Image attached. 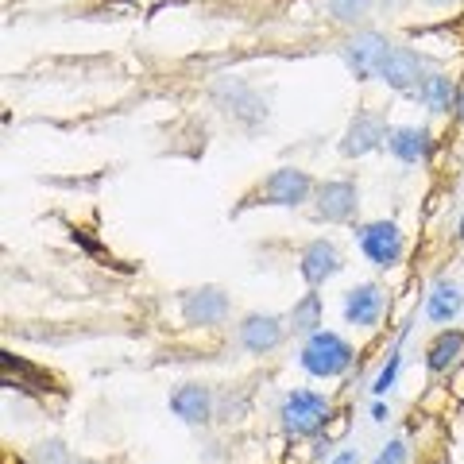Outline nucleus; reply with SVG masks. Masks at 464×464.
I'll list each match as a JSON object with an SVG mask.
<instances>
[{
	"label": "nucleus",
	"mask_w": 464,
	"mask_h": 464,
	"mask_svg": "<svg viewBox=\"0 0 464 464\" xmlns=\"http://www.w3.org/2000/svg\"><path fill=\"white\" fill-rule=\"evenodd\" d=\"M426 78V58L418 54L414 47H391V54L383 58V66H380V82L387 85V90H395V93H411L418 82Z\"/></svg>",
	"instance_id": "f8f14e48"
},
{
	"label": "nucleus",
	"mask_w": 464,
	"mask_h": 464,
	"mask_svg": "<svg viewBox=\"0 0 464 464\" xmlns=\"http://www.w3.org/2000/svg\"><path fill=\"white\" fill-rule=\"evenodd\" d=\"M372 8H375V0H325V12H329V20L348 24V27H356V24H368Z\"/></svg>",
	"instance_id": "aec40b11"
},
{
	"label": "nucleus",
	"mask_w": 464,
	"mask_h": 464,
	"mask_svg": "<svg viewBox=\"0 0 464 464\" xmlns=\"http://www.w3.org/2000/svg\"><path fill=\"white\" fill-rule=\"evenodd\" d=\"M170 414L179 418L182 426H209L213 422V391L206 383H182L170 391Z\"/></svg>",
	"instance_id": "4468645a"
},
{
	"label": "nucleus",
	"mask_w": 464,
	"mask_h": 464,
	"mask_svg": "<svg viewBox=\"0 0 464 464\" xmlns=\"http://www.w3.org/2000/svg\"><path fill=\"white\" fill-rule=\"evenodd\" d=\"M457 240L464 244V209H460V221H457Z\"/></svg>",
	"instance_id": "bb28decb"
},
{
	"label": "nucleus",
	"mask_w": 464,
	"mask_h": 464,
	"mask_svg": "<svg viewBox=\"0 0 464 464\" xmlns=\"http://www.w3.org/2000/svg\"><path fill=\"white\" fill-rule=\"evenodd\" d=\"M402 5H406V0H383V8H387V12H395V8H402Z\"/></svg>",
	"instance_id": "a878e982"
},
{
	"label": "nucleus",
	"mask_w": 464,
	"mask_h": 464,
	"mask_svg": "<svg viewBox=\"0 0 464 464\" xmlns=\"http://www.w3.org/2000/svg\"><path fill=\"white\" fill-rule=\"evenodd\" d=\"M286 325L302 341H306L310 333L325 329V302H322V295H317V290H306L302 298H295V306H290V314H286Z\"/></svg>",
	"instance_id": "a211bd4d"
},
{
	"label": "nucleus",
	"mask_w": 464,
	"mask_h": 464,
	"mask_svg": "<svg viewBox=\"0 0 464 464\" xmlns=\"http://www.w3.org/2000/svg\"><path fill=\"white\" fill-rule=\"evenodd\" d=\"M360 213V186L353 179H325L314 190V217L325 225H353Z\"/></svg>",
	"instance_id": "6e6552de"
},
{
	"label": "nucleus",
	"mask_w": 464,
	"mask_h": 464,
	"mask_svg": "<svg viewBox=\"0 0 464 464\" xmlns=\"http://www.w3.org/2000/svg\"><path fill=\"white\" fill-rule=\"evenodd\" d=\"M286 337H290V325L279 314H248L237 325V344L248 356H271Z\"/></svg>",
	"instance_id": "9b49d317"
},
{
	"label": "nucleus",
	"mask_w": 464,
	"mask_h": 464,
	"mask_svg": "<svg viewBox=\"0 0 464 464\" xmlns=\"http://www.w3.org/2000/svg\"><path fill=\"white\" fill-rule=\"evenodd\" d=\"M457 121L464 124V90H460V97H457Z\"/></svg>",
	"instance_id": "393cba45"
},
{
	"label": "nucleus",
	"mask_w": 464,
	"mask_h": 464,
	"mask_svg": "<svg viewBox=\"0 0 464 464\" xmlns=\"http://www.w3.org/2000/svg\"><path fill=\"white\" fill-rule=\"evenodd\" d=\"M433 148H438V140H433L426 124H399V128H391V136H387V151L395 155L402 167L430 163Z\"/></svg>",
	"instance_id": "ddd939ff"
},
{
	"label": "nucleus",
	"mask_w": 464,
	"mask_h": 464,
	"mask_svg": "<svg viewBox=\"0 0 464 464\" xmlns=\"http://www.w3.org/2000/svg\"><path fill=\"white\" fill-rule=\"evenodd\" d=\"M368 464H411V445H406V438H391Z\"/></svg>",
	"instance_id": "412c9836"
},
{
	"label": "nucleus",
	"mask_w": 464,
	"mask_h": 464,
	"mask_svg": "<svg viewBox=\"0 0 464 464\" xmlns=\"http://www.w3.org/2000/svg\"><path fill=\"white\" fill-rule=\"evenodd\" d=\"M387 136H391V124H387V112L380 109H356V116L348 121L344 128V136H341V155L344 159H364L372 151H380L387 148Z\"/></svg>",
	"instance_id": "423d86ee"
},
{
	"label": "nucleus",
	"mask_w": 464,
	"mask_h": 464,
	"mask_svg": "<svg viewBox=\"0 0 464 464\" xmlns=\"http://www.w3.org/2000/svg\"><path fill=\"white\" fill-rule=\"evenodd\" d=\"M387 418H391V406L383 399H375L372 402V422H387Z\"/></svg>",
	"instance_id": "5701e85b"
},
{
	"label": "nucleus",
	"mask_w": 464,
	"mask_h": 464,
	"mask_svg": "<svg viewBox=\"0 0 464 464\" xmlns=\"http://www.w3.org/2000/svg\"><path fill=\"white\" fill-rule=\"evenodd\" d=\"M426 5H433V8H449V5H460V0H426Z\"/></svg>",
	"instance_id": "b1692460"
},
{
	"label": "nucleus",
	"mask_w": 464,
	"mask_h": 464,
	"mask_svg": "<svg viewBox=\"0 0 464 464\" xmlns=\"http://www.w3.org/2000/svg\"><path fill=\"white\" fill-rule=\"evenodd\" d=\"M391 47H395V43L387 35L372 32V27H360V32H353L341 43V58L356 82H380V66L391 54Z\"/></svg>",
	"instance_id": "39448f33"
},
{
	"label": "nucleus",
	"mask_w": 464,
	"mask_h": 464,
	"mask_svg": "<svg viewBox=\"0 0 464 464\" xmlns=\"http://www.w3.org/2000/svg\"><path fill=\"white\" fill-rule=\"evenodd\" d=\"M353 364H356V348L348 344L337 329H317L298 348V368L306 372L310 380H341Z\"/></svg>",
	"instance_id": "f03ea898"
},
{
	"label": "nucleus",
	"mask_w": 464,
	"mask_h": 464,
	"mask_svg": "<svg viewBox=\"0 0 464 464\" xmlns=\"http://www.w3.org/2000/svg\"><path fill=\"white\" fill-rule=\"evenodd\" d=\"M406 333H411V322H402L399 337H395V344H391V353H387V360H383V368L375 372V380H372V395H375V399H383L387 391L399 383V372H402V341H406Z\"/></svg>",
	"instance_id": "6ab92c4d"
},
{
	"label": "nucleus",
	"mask_w": 464,
	"mask_h": 464,
	"mask_svg": "<svg viewBox=\"0 0 464 464\" xmlns=\"http://www.w3.org/2000/svg\"><path fill=\"white\" fill-rule=\"evenodd\" d=\"M333 422V399L314 387H295L279 399V430L286 441H314Z\"/></svg>",
	"instance_id": "f257e3e1"
},
{
	"label": "nucleus",
	"mask_w": 464,
	"mask_h": 464,
	"mask_svg": "<svg viewBox=\"0 0 464 464\" xmlns=\"http://www.w3.org/2000/svg\"><path fill=\"white\" fill-rule=\"evenodd\" d=\"M353 240H356L360 256H364L372 267H380V271L399 267L402 256H406V237H402V228H399L395 221H387V217H380V221L353 225Z\"/></svg>",
	"instance_id": "20e7f679"
},
{
	"label": "nucleus",
	"mask_w": 464,
	"mask_h": 464,
	"mask_svg": "<svg viewBox=\"0 0 464 464\" xmlns=\"http://www.w3.org/2000/svg\"><path fill=\"white\" fill-rule=\"evenodd\" d=\"M460 356H464V329L445 325L438 337L426 344V372H430V375L453 372V368L460 364Z\"/></svg>",
	"instance_id": "dca6fc26"
},
{
	"label": "nucleus",
	"mask_w": 464,
	"mask_h": 464,
	"mask_svg": "<svg viewBox=\"0 0 464 464\" xmlns=\"http://www.w3.org/2000/svg\"><path fill=\"white\" fill-rule=\"evenodd\" d=\"M341 271H344V256L329 237H317L298 248V275H302V283H306V290H322L325 283L337 279Z\"/></svg>",
	"instance_id": "9d476101"
},
{
	"label": "nucleus",
	"mask_w": 464,
	"mask_h": 464,
	"mask_svg": "<svg viewBox=\"0 0 464 464\" xmlns=\"http://www.w3.org/2000/svg\"><path fill=\"white\" fill-rule=\"evenodd\" d=\"M228 314H232V302L221 286H194V290H182V298H179V317L194 329L225 325Z\"/></svg>",
	"instance_id": "1a4fd4ad"
},
{
	"label": "nucleus",
	"mask_w": 464,
	"mask_h": 464,
	"mask_svg": "<svg viewBox=\"0 0 464 464\" xmlns=\"http://www.w3.org/2000/svg\"><path fill=\"white\" fill-rule=\"evenodd\" d=\"M411 97H414L426 112L445 116V112H457V97H460V90H457V82L449 78L445 70H426V78L414 85Z\"/></svg>",
	"instance_id": "2eb2a0df"
},
{
	"label": "nucleus",
	"mask_w": 464,
	"mask_h": 464,
	"mask_svg": "<svg viewBox=\"0 0 464 464\" xmlns=\"http://www.w3.org/2000/svg\"><path fill=\"white\" fill-rule=\"evenodd\" d=\"M325 464H364V453H360L356 445H344V449H337Z\"/></svg>",
	"instance_id": "4be33fe9"
},
{
	"label": "nucleus",
	"mask_w": 464,
	"mask_h": 464,
	"mask_svg": "<svg viewBox=\"0 0 464 464\" xmlns=\"http://www.w3.org/2000/svg\"><path fill=\"white\" fill-rule=\"evenodd\" d=\"M314 190H317V182L310 179L302 167H279V170H271L264 182L256 186V190L240 201L232 213H244V209H252V206H275V209H298V206H306V201H314Z\"/></svg>",
	"instance_id": "7ed1b4c3"
},
{
	"label": "nucleus",
	"mask_w": 464,
	"mask_h": 464,
	"mask_svg": "<svg viewBox=\"0 0 464 464\" xmlns=\"http://www.w3.org/2000/svg\"><path fill=\"white\" fill-rule=\"evenodd\" d=\"M464 310V290L453 283V279H438L430 286V295H426V317L433 325H453L457 317Z\"/></svg>",
	"instance_id": "f3484780"
},
{
	"label": "nucleus",
	"mask_w": 464,
	"mask_h": 464,
	"mask_svg": "<svg viewBox=\"0 0 464 464\" xmlns=\"http://www.w3.org/2000/svg\"><path fill=\"white\" fill-rule=\"evenodd\" d=\"M387 310H391V295H387V286H380V283H356V286L344 290L341 317L348 325L372 333V329L383 325Z\"/></svg>",
	"instance_id": "0eeeda50"
}]
</instances>
